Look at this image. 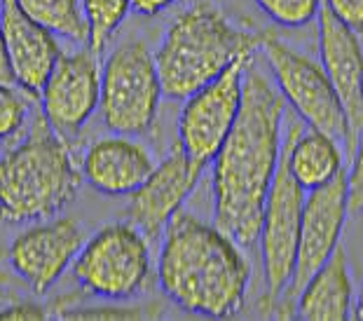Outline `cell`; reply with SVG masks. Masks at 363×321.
I'll use <instances>...</instances> for the list:
<instances>
[{
    "label": "cell",
    "instance_id": "e0dca14e",
    "mask_svg": "<svg viewBox=\"0 0 363 321\" xmlns=\"http://www.w3.org/2000/svg\"><path fill=\"white\" fill-rule=\"evenodd\" d=\"M352 274L342 247L316 270L296 298V317L303 321L352 319Z\"/></svg>",
    "mask_w": 363,
    "mask_h": 321
},
{
    "label": "cell",
    "instance_id": "3957f363",
    "mask_svg": "<svg viewBox=\"0 0 363 321\" xmlns=\"http://www.w3.org/2000/svg\"><path fill=\"white\" fill-rule=\"evenodd\" d=\"M82 169L71 141L38 118L28 136L0 157V220L10 225L59 216L75 200Z\"/></svg>",
    "mask_w": 363,
    "mask_h": 321
},
{
    "label": "cell",
    "instance_id": "44dd1931",
    "mask_svg": "<svg viewBox=\"0 0 363 321\" xmlns=\"http://www.w3.org/2000/svg\"><path fill=\"white\" fill-rule=\"evenodd\" d=\"M260 12L281 28H303L319 17L323 0H256Z\"/></svg>",
    "mask_w": 363,
    "mask_h": 321
},
{
    "label": "cell",
    "instance_id": "277c9868",
    "mask_svg": "<svg viewBox=\"0 0 363 321\" xmlns=\"http://www.w3.org/2000/svg\"><path fill=\"white\" fill-rule=\"evenodd\" d=\"M260 40L262 35L235 26L220 7L195 3L169 24L155 50L162 94L185 101L218 78L233 61L253 57Z\"/></svg>",
    "mask_w": 363,
    "mask_h": 321
},
{
    "label": "cell",
    "instance_id": "d6986e66",
    "mask_svg": "<svg viewBox=\"0 0 363 321\" xmlns=\"http://www.w3.org/2000/svg\"><path fill=\"white\" fill-rule=\"evenodd\" d=\"M17 5L54 35L89 43V26L80 0H17Z\"/></svg>",
    "mask_w": 363,
    "mask_h": 321
},
{
    "label": "cell",
    "instance_id": "7402d4cb",
    "mask_svg": "<svg viewBox=\"0 0 363 321\" xmlns=\"http://www.w3.org/2000/svg\"><path fill=\"white\" fill-rule=\"evenodd\" d=\"M30 96L17 85H0V141L12 139L26 125Z\"/></svg>",
    "mask_w": 363,
    "mask_h": 321
},
{
    "label": "cell",
    "instance_id": "9a60e30c",
    "mask_svg": "<svg viewBox=\"0 0 363 321\" xmlns=\"http://www.w3.org/2000/svg\"><path fill=\"white\" fill-rule=\"evenodd\" d=\"M0 26H3L14 82L30 98H38L52 68L64 55L57 35L30 19L17 5V0H0Z\"/></svg>",
    "mask_w": 363,
    "mask_h": 321
},
{
    "label": "cell",
    "instance_id": "8992f818",
    "mask_svg": "<svg viewBox=\"0 0 363 321\" xmlns=\"http://www.w3.org/2000/svg\"><path fill=\"white\" fill-rule=\"evenodd\" d=\"M73 277L87 293L113 303L145 293L152 277L148 237L134 223L101 227L78 251Z\"/></svg>",
    "mask_w": 363,
    "mask_h": 321
},
{
    "label": "cell",
    "instance_id": "4fadbf2b",
    "mask_svg": "<svg viewBox=\"0 0 363 321\" xmlns=\"http://www.w3.org/2000/svg\"><path fill=\"white\" fill-rule=\"evenodd\" d=\"M199 179L202 174L192 169L185 150L176 141L172 152L155 164L148 179L129 195V223H134L145 237H160L174 213L181 211L183 202L197 188Z\"/></svg>",
    "mask_w": 363,
    "mask_h": 321
},
{
    "label": "cell",
    "instance_id": "6da1fadb",
    "mask_svg": "<svg viewBox=\"0 0 363 321\" xmlns=\"http://www.w3.org/2000/svg\"><path fill=\"white\" fill-rule=\"evenodd\" d=\"M286 101L253 59L244 73L242 108L213 157V225L237 247L258 242L262 209L281 155Z\"/></svg>",
    "mask_w": 363,
    "mask_h": 321
},
{
    "label": "cell",
    "instance_id": "cb8c5ba5",
    "mask_svg": "<svg viewBox=\"0 0 363 321\" xmlns=\"http://www.w3.org/2000/svg\"><path fill=\"white\" fill-rule=\"evenodd\" d=\"M352 169L347 174V204L350 211L363 209V129L357 136V146L352 152Z\"/></svg>",
    "mask_w": 363,
    "mask_h": 321
},
{
    "label": "cell",
    "instance_id": "ba28073f",
    "mask_svg": "<svg viewBox=\"0 0 363 321\" xmlns=\"http://www.w3.org/2000/svg\"><path fill=\"white\" fill-rule=\"evenodd\" d=\"M289 136H284L279 164H277L272 186H269L258 235L262 272H265L267 284V295L262 300L265 310H272L277 300L284 295L286 286L291 284L298 254L300 223H303L305 190L300 188V183L293 179L289 169Z\"/></svg>",
    "mask_w": 363,
    "mask_h": 321
},
{
    "label": "cell",
    "instance_id": "7c38bea8",
    "mask_svg": "<svg viewBox=\"0 0 363 321\" xmlns=\"http://www.w3.org/2000/svg\"><path fill=\"white\" fill-rule=\"evenodd\" d=\"M84 244V230L73 218L35 220L10 244V265L33 293L43 295L64 277Z\"/></svg>",
    "mask_w": 363,
    "mask_h": 321
},
{
    "label": "cell",
    "instance_id": "5bb4252c",
    "mask_svg": "<svg viewBox=\"0 0 363 321\" xmlns=\"http://www.w3.org/2000/svg\"><path fill=\"white\" fill-rule=\"evenodd\" d=\"M319 57L330 85L342 103L357 146L363 129V45L361 35L345 26L326 5L319 10Z\"/></svg>",
    "mask_w": 363,
    "mask_h": 321
},
{
    "label": "cell",
    "instance_id": "f546056e",
    "mask_svg": "<svg viewBox=\"0 0 363 321\" xmlns=\"http://www.w3.org/2000/svg\"><path fill=\"white\" fill-rule=\"evenodd\" d=\"M12 284H14V279L3 270V267H0V291H3L5 286H12Z\"/></svg>",
    "mask_w": 363,
    "mask_h": 321
},
{
    "label": "cell",
    "instance_id": "5b68a950",
    "mask_svg": "<svg viewBox=\"0 0 363 321\" xmlns=\"http://www.w3.org/2000/svg\"><path fill=\"white\" fill-rule=\"evenodd\" d=\"M162 82L155 55L141 38L120 43L101 66L99 111L111 134L143 136L157 120Z\"/></svg>",
    "mask_w": 363,
    "mask_h": 321
},
{
    "label": "cell",
    "instance_id": "2e32d148",
    "mask_svg": "<svg viewBox=\"0 0 363 321\" xmlns=\"http://www.w3.org/2000/svg\"><path fill=\"white\" fill-rule=\"evenodd\" d=\"M82 179L96 193L108 197H129L155 169V159L134 136L111 134L96 139L84 150Z\"/></svg>",
    "mask_w": 363,
    "mask_h": 321
},
{
    "label": "cell",
    "instance_id": "ac0fdd59",
    "mask_svg": "<svg viewBox=\"0 0 363 321\" xmlns=\"http://www.w3.org/2000/svg\"><path fill=\"white\" fill-rule=\"evenodd\" d=\"M289 169L293 179L300 183V188L314 190L319 186H326L335 176L345 169L342 159V143H337L333 136L316 132L307 127L298 116L289 125Z\"/></svg>",
    "mask_w": 363,
    "mask_h": 321
},
{
    "label": "cell",
    "instance_id": "4316f807",
    "mask_svg": "<svg viewBox=\"0 0 363 321\" xmlns=\"http://www.w3.org/2000/svg\"><path fill=\"white\" fill-rule=\"evenodd\" d=\"M174 3L176 0H129V10L143 14V17H155V14L169 10Z\"/></svg>",
    "mask_w": 363,
    "mask_h": 321
},
{
    "label": "cell",
    "instance_id": "ffe728a7",
    "mask_svg": "<svg viewBox=\"0 0 363 321\" xmlns=\"http://www.w3.org/2000/svg\"><path fill=\"white\" fill-rule=\"evenodd\" d=\"M82 10L89 26V50L101 55L115 30L127 19L129 0H82Z\"/></svg>",
    "mask_w": 363,
    "mask_h": 321
},
{
    "label": "cell",
    "instance_id": "484cf974",
    "mask_svg": "<svg viewBox=\"0 0 363 321\" xmlns=\"http://www.w3.org/2000/svg\"><path fill=\"white\" fill-rule=\"evenodd\" d=\"M48 310L38 303H12L0 308V321H45Z\"/></svg>",
    "mask_w": 363,
    "mask_h": 321
},
{
    "label": "cell",
    "instance_id": "9c48e42d",
    "mask_svg": "<svg viewBox=\"0 0 363 321\" xmlns=\"http://www.w3.org/2000/svg\"><path fill=\"white\" fill-rule=\"evenodd\" d=\"M253 57L233 61L218 78L211 80L183 101L179 116V143L197 174H204L208 162L225 143L230 129L242 108L244 73Z\"/></svg>",
    "mask_w": 363,
    "mask_h": 321
},
{
    "label": "cell",
    "instance_id": "f1b7e54d",
    "mask_svg": "<svg viewBox=\"0 0 363 321\" xmlns=\"http://www.w3.org/2000/svg\"><path fill=\"white\" fill-rule=\"evenodd\" d=\"M352 319L363 321V284H361V288H359L357 303H354V308H352Z\"/></svg>",
    "mask_w": 363,
    "mask_h": 321
},
{
    "label": "cell",
    "instance_id": "83f0119b",
    "mask_svg": "<svg viewBox=\"0 0 363 321\" xmlns=\"http://www.w3.org/2000/svg\"><path fill=\"white\" fill-rule=\"evenodd\" d=\"M0 85H17V82H14L12 66H10V57H7L3 26H0Z\"/></svg>",
    "mask_w": 363,
    "mask_h": 321
},
{
    "label": "cell",
    "instance_id": "52a82bcc",
    "mask_svg": "<svg viewBox=\"0 0 363 321\" xmlns=\"http://www.w3.org/2000/svg\"><path fill=\"white\" fill-rule=\"evenodd\" d=\"M260 47L265 52L269 71L274 75L284 101L296 111V116L305 122V127L333 136L352 157L354 139L350 132V122H347L342 103H340L321 64L305 57L303 52L293 50L291 45L277 40L274 35H262Z\"/></svg>",
    "mask_w": 363,
    "mask_h": 321
},
{
    "label": "cell",
    "instance_id": "603a6c76",
    "mask_svg": "<svg viewBox=\"0 0 363 321\" xmlns=\"http://www.w3.org/2000/svg\"><path fill=\"white\" fill-rule=\"evenodd\" d=\"M61 319L71 321H131L143 319V312L138 308H73L61 315Z\"/></svg>",
    "mask_w": 363,
    "mask_h": 321
},
{
    "label": "cell",
    "instance_id": "30bf717a",
    "mask_svg": "<svg viewBox=\"0 0 363 321\" xmlns=\"http://www.w3.org/2000/svg\"><path fill=\"white\" fill-rule=\"evenodd\" d=\"M350 213L347 204V171L342 169L333 181L314 190H307L303 206V223H300L296 267H293L291 284L284 291L286 310L293 308L300 288L307 279L333 256L340 247V237L345 230V220Z\"/></svg>",
    "mask_w": 363,
    "mask_h": 321
},
{
    "label": "cell",
    "instance_id": "8fae6325",
    "mask_svg": "<svg viewBox=\"0 0 363 321\" xmlns=\"http://www.w3.org/2000/svg\"><path fill=\"white\" fill-rule=\"evenodd\" d=\"M38 98L48 125L61 139L73 141L99 111L101 66L96 52L80 50L61 55Z\"/></svg>",
    "mask_w": 363,
    "mask_h": 321
},
{
    "label": "cell",
    "instance_id": "7a4b0ae2",
    "mask_svg": "<svg viewBox=\"0 0 363 321\" xmlns=\"http://www.w3.org/2000/svg\"><path fill=\"white\" fill-rule=\"evenodd\" d=\"M162 235L157 279L169 300L206 319L239 315L251 284V265L242 247L183 209Z\"/></svg>",
    "mask_w": 363,
    "mask_h": 321
},
{
    "label": "cell",
    "instance_id": "d4e9b609",
    "mask_svg": "<svg viewBox=\"0 0 363 321\" xmlns=\"http://www.w3.org/2000/svg\"><path fill=\"white\" fill-rule=\"evenodd\" d=\"M323 5L354 33L363 35V0H323Z\"/></svg>",
    "mask_w": 363,
    "mask_h": 321
}]
</instances>
